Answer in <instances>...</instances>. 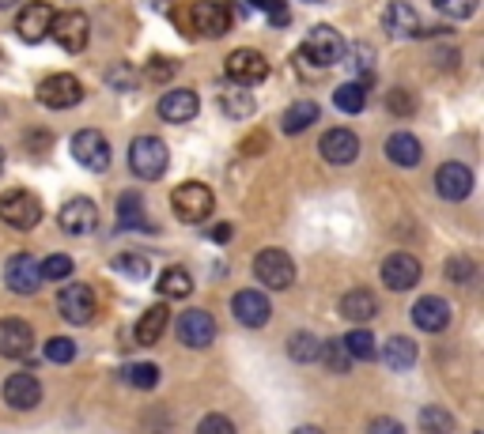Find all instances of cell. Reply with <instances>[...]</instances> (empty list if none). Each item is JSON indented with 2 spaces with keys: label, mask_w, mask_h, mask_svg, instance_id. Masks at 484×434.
Returning <instances> with one entry per match:
<instances>
[{
  "label": "cell",
  "mask_w": 484,
  "mask_h": 434,
  "mask_svg": "<svg viewBox=\"0 0 484 434\" xmlns=\"http://www.w3.org/2000/svg\"><path fill=\"white\" fill-rule=\"evenodd\" d=\"M178 27H186L190 35L201 38H220L232 31V8L220 5V0H197L186 8V15H178Z\"/></svg>",
  "instance_id": "obj_1"
},
{
  "label": "cell",
  "mask_w": 484,
  "mask_h": 434,
  "mask_svg": "<svg viewBox=\"0 0 484 434\" xmlns=\"http://www.w3.org/2000/svg\"><path fill=\"white\" fill-rule=\"evenodd\" d=\"M0 219L8 227H15V231H31V227H38V219H42V200L27 189H12V193L0 197Z\"/></svg>",
  "instance_id": "obj_2"
},
{
  "label": "cell",
  "mask_w": 484,
  "mask_h": 434,
  "mask_svg": "<svg viewBox=\"0 0 484 434\" xmlns=\"http://www.w3.org/2000/svg\"><path fill=\"white\" fill-rule=\"evenodd\" d=\"M253 272H258V279L269 291H288L295 284V261L284 249H262L253 257Z\"/></svg>",
  "instance_id": "obj_3"
},
{
  "label": "cell",
  "mask_w": 484,
  "mask_h": 434,
  "mask_svg": "<svg viewBox=\"0 0 484 434\" xmlns=\"http://www.w3.org/2000/svg\"><path fill=\"white\" fill-rule=\"evenodd\" d=\"M170 204H174V216L182 219V223H201V219H209V216H212L216 197H212L209 186L186 182V186H178V189H174Z\"/></svg>",
  "instance_id": "obj_4"
},
{
  "label": "cell",
  "mask_w": 484,
  "mask_h": 434,
  "mask_svg": "<svg viewBox=\"0 0 484 434\" xmlns=\"http://www.w3.org/2000/svg\"><path fill=\"white\" fill-rule=\"evenodd\" d=\"M167 159H170L167 156V144L160 136H137L133 147H129V167L140 177H148V182H156V177L167 174Z\"/></svg>",
  "instance_id": "obj_5"
},
{
  "label": "cell",
  "mask_w": 484,
  "mask_h": 434,
  "mask_svg": "<svg viewBox=\"0 0 484 434\" xmlns=\"http://www.w3.org/2000/svg\"><path fill=\"white\" fill-rule=\"evenodd\" d=\"M345 38H341V31H334V27H314L311 35H307V42H303V57H307L311 65H318V68H325V65H337L341 57H345Z\"/></svg>",
  "instance_id": "obj_6"
},
{
  "label": "cell",
  "mask_w": 484,
  "mask_h": 434,
  "mask_svg": "<svg viewBox=\"0 0 484 434\" xmlns=\"http://www.w3.org/2000/svg\"><path fill=\"white\" fill-rule=\"evenodd\" d=\"M38 98L46 102L49 110H68V106H76V102L84 98V84L76 80L72 72H54V76H46V80L38 84Z\"/></svg>",
  "instance_id": "obj_7"
},
{
  "label": "cell",
  "mask_w": 484,
  "mask_h": 434,
  "mask_svg": "<svg viewBox=\"0 0 484 434\" xmlns=\"http://www.w3.org/2000/svg\"><path fill=\"white\" fill-rule=\"evenodd\" d=\"M72 159L88 167L91 174H103L110 167V144L103 140V133H95V129H80L72 136Z\"/></svg>",
  "instance_id": "obj_8"
},
{
  "label": "cell",
  "mask_w": 484,
  "mask_h": 434,
  "mask_svg": "<svg viewBox=\"0 0 484 434\" xmlns=\"http://www.w3.org/2000/svg\"><path fill=\"white\" fill-rule=\"evenodd\" d=\"M35 351V328L23 318H5L0 321V355L5 359H27Z\"/></svg>",
  "instance_id": "obj_9"
},
{
  "label": "cell",
  "mask_w": 484,
  "mask_h": 434,
  "mask_svg": "<svg viewBox=\"0 0 484 434\" xmlns=\"http://www.w3.org/2000/svg\"><path fill=\"white\" fill-rule=\"evenodd\" d=\"M227 76L235 80V87H253L269 76V61L258 49H235V54L227 57Z\"/></svg>",
  "instance_id": "obj_10"
},
{
  "label": "cell",
  "mask_w": 484,
  "mask_h": 434,
  "mask_svg": "<svg viewBox=\"0 0 484 434\" xmlns=\"http://www.w3.org/2000/svg\"><path fill=\"white\" fill-rule=\"evenodd\" d=\"M57 306H61V318L65 321H72V325H91V318H95V291L88 284H68V288H61Z\"/></svg>",
  "instance_id": "obj_11"
},
{
  "label": "cell",
  "mask_w": 484,
  "mask_h": 434,
  "mask_svg": "<svg viewBox=\"0 0 484 434\" xmlns=\"http://www.w3.org/2000/svg\"><path fill=\"white\" fill-rule=\"evenodd\" d=\"M49 35L57 38V45L65 49V54H80V49L88 45L91 27H88L84 12H61V15H54V27H49Z\"/></svg>",
  "instance_id": "obj_12"
},
{
  "label": "cell",
  "mask_w": 484,
  "mask_h": 434,
  "mask_svg": "<svg viewBox=\"0 0 484 434\" xmlns=\"http://www.w3.org/2000/svg\"><path fill=\"white\" fill-rule=\"evenodd\" d=\"M54 8L46 5V0H31L27 8L19 12V19H15V35L23 38V42H42L46 35H49V27H54Z\"/></svg>",
  "instance_id": "obj_13"
},
{
  "label": "cell",
  "mask_w": 484,
  "mask_h": 434,
  "mask_svg": "<svg viewBox=\"0 0 484 434\" xmlns=\"http://www.w3.org/2000/svg\"><path fill=\"white\" fill-rule=\"evenodd\" d=\"M417 279H420V261L413 253H390V257L382 261V284L390 291H409V288H417Z\"/></svg>",
  "instance_id": "obj_14"
},
{
  "label": "cell",
  "mask_w": 484,
  "mask_h": 434,
  "mask_svg": "<svg viewBox=\"0 0 484 434\" xmlns=\"http://www.w3.org/2000/svg\"><path fill=\"white\" fill-rule=\"evenodd\" d=\"M178 340L186 348H209L216 340V321L209 310H186L178 318Z\"/></svg>",
  "instance_id": "obj_15"
},
{
  "label": "cell",
  "mask_w": 484,
  "mask_h": 434,
  "mask_svg": "<svg viewBox=\"0 0 484 434\" xmlns=\"http://www.w3.org/2000/svg\"><path fill=\"white\" fill-rule=\"evenodd\" d=\"M232 314H235L239 325H246V328H262V325L269 321V314H273V306H269L265 291H250V288H242V291L232 298Z\"/></svg>",
  "instance_id": "obj_16"
},
{
  "label": "cell",
  "mask_w": 484,
  "mask_h": 434,
  "mask_svg": "<svg viewBox=\"0 0 484 434\" xmlns=\"http://www.w3.org/2000/svg\"><path fill=\"white\" fill-rule=\"evenodd\" d=\"M5 400H8V408H15V412H31V408H38V400H42V381L35 374L5 378Z\"/></svg>",
  "instance_id": "obj_17"
},
{
  "label": "cell",
  "mask_w": 484,
  "mask_h": 434,
  "mask_svg": "<svg viewBox=\"0 0 484 434\" xmlns=\"http://www.w3.org/2000/svg\"><path fill=\"white\" fill-rule=\"evenodd\" d=\"M5 279H8V288H12L15 295H35L38 284H42L38 261L31 257V253H15V257L8 261V268H5Z\"/></svg>",
  "instance_id": "obj_18"
},
{
  "label": "cell",
  "mask_w": 484,
  "mask_h": 434,
  "mask_svg": "<svg viewBox=\"0 0 484 434\" xmlns=\"http://www.w3.org/2000/svg\"><path fill=\"white\" fill-rule=\"evenodd\" d=\"M436 189L443 200H466L473 193V174L466 163H443L436 174Z\"/></svg>",
  "instance_id": "obj_19"
},
{
  "label": "cell",
  "mask_w": 484,
  "mask_h": 434,
  "mask_svg": "<svg viewBox=\"0 0 484 434\" xmlns=\"http://www.w3.org/2000/svg\"><path fill=\"white\" fill-rule=\"evenodd\" d=\"M318 147H322V159L337 163V167H345V163H352L355 156H360V140H355L352 129H329Z\"/></svg>",
  "instance_id": "obj_20"
},
{
  "label": "cell",
  "mask_w": 484,
  "mask_h": 434,
  "mask_svg": "<svg viewBox=\"0 0 484 434\" xmlns=\"http://www.w3.org/2000/svg\"><path fill=\"white\" fill-rule=\"evenodd\" d=\"M57 219H61V227L68 235H88V231H95V223H98V208L88 197H72Z\"/></svg>",
  "instance_id": "obj_21"
},
{
  "label": "cell",
  "mask_w": 484,
  "mask_h": 434,
  "mask_svg": "<svg viewBox=\"0 0 484 434\" xmlns=\"http://www.w3.org/2000/svg\"><path fill=\"white\" fill-rule=\"evenodd\" d=\"M197 106H201L197 91L178 87V91H170V95L160 98V117L170 121V125H182V121H193L197 117Z\"/></svg>",
  "instance_id": "obj_22"
},
{
  "label": "cell",
  "mask_w": 484,
  "mask_h": 434,
  "mask_svg": "<svg viewBox=\"0 0 484 434\" xmlns=\"http://www.w3.org/2000/svg\"><path fill=\"white\" fill-rule=\"evenodd\" d=\"M413 321H417V328H424V333H443L450 325V306L436 295H427L413 306Z\"/></svg>",
  "instance_id": "obj_23"
},
{
  "label": "cell",
  "mask_w": 484,
  "mask_h": 434,
  "mask_svg": "<svg viewBox=\"0 0 484 434\" xmlns=\"http://www.w3.org/2000/svg\"><path fill=\"white\" fill-rule=\"evenodd\" d=\"M375 314H378V302H375V295H371L367 288L345 291V298H341V318H345V321L364 325V321H371Z\"/></svg>",
  "instance_id": "obj_24"
},
{
  "label": "cell",
  "mask_w": 484,
  "mask_h": 434,
  "mask_svg": "<svg viewBox=\"0 0 484 434\" xmlns=\"http://www.w3.org/2000/svg\"><path fill=\"white\" fill-rule=\"evenodd\" d=\"M118 223H121V231H156V227L148 223L144 216V200L137 193H121L118 197Z\"/></svg>",
  "instance_id": "obj_25"
},
{
  "label": "cell",
  "mask_w": 484,
  "mask_h": 434,
  "mask_svg": "<svg viewBox=\"0 0 484 434\" xmlns=\"http://www.w3.org/2000/svg\"><path fill=\"white\" fill-rule=\"evenodd\" d=\"M386 31L394 38H413V35H420V15H417V8L405 5V0L390 5L386 8Z\"/></svg>",
  "instance_id": "obj_26"
},
{
  "label": "cell",
  "mask_w": 484,
  "mask_h": 434,
  "mask_svg": "<svg viewBox=\"0 0 484 434\" xmlns=\"http://www.w3.org/2000/svg\"><path fill=\"white\" fill-rule=\"evenodd\" d=\"M167 321H170V310L163 302H156L151 310H144V318L137 321V344H144V348H151L160 337H163V328H167Z\"/></svg>",
  "instance_id": "obj_27"
},
{
  "label": "cell",
  "mask_w": 484,
  "mask_h": 434,
  "mask_svg": "<svg viewBox=\"0 0 484 434\" xmlns=\"http://www.w3.org/2000/svg\"><path fill=\"white\" fill-rule=\"evenodd\" d=\"M386 156L397 163V167H417L420 163V140L413 136V133H394L390 140H386Z\"/></svg>",
  "instance_id": "obj_28"
},
{
  "label": "cell",
  "mask_w": 484,
  "mask_h": 434,
  "mask_svg": "<svg viewBox=\"0 0 484 434\" xmlns=\"http://www.w3.org/2000/svg\"><path fill=\"white\" fill-rule=\"evenodd\" d=\"M382 359H386L390 370H409L417 363V340H409V337H390L386 340V351H382Z\"/></svg>",
  "instance_id": "obj_29"
},
{
  "label": "cell",
  "mask_w": 484,
  "mask_h": 434,
  "mask_svg": "<svg viewBox=\"0 0 484 434\" xmlns=\"http://www.w3.org/2000/svg\"><path fill=\"white\" fill-rule=\"evenodd\" d=\"M314 121H318V106H314V102H295V106L284 114V121H280V129H284L288 136H295L303 129H311Z\"/></svg>",
  "instance_id": "obj_30"
},
{
  "label": "cell",
  "mask_w": 484,
  "mask_h": 434,
  "mask_svg": "<svg viewBox=\"0 0 484 434\" xmlns=\"http://www.w3.org/2000/svg\"><path fill=\"white\" fill-rule=\"evenodd\" d=\"M220 106H223L227 117H250V114H253V98H250L242 87L232 84V87L220 91Z\"/></svg>",
  "instance_id": "obj_31"
},
{
  "label": "cell",
  "mask_w": 484,
  "mask_h": 434,
  "mask_svg": "<svg viewBox=\"0 0 484 434\" xmlns=\"http://www.w3.org/2000/svg\"><path fill=\"white\" fill-rule=\"evenodd\" d=\"M190 291H193V276L186 268H167L160 276V295H167V298H186Z\"/></svg>",
  "instance_id": "obj_32"
},
{
  "label": "cell",
  "mask_w": 484,
  "mask_h": 434,
  "mask_svg": "<svg viewBox=\"0 0 484 434\" xmlns=\"http://www.w3.org/2000/svg\"><path fill=\"white\" fill-rule=\"evenodd\" d=\"M334 102H337V110H345V114H364V106H367V87L364 84H345V87L334 91Z\"/></svg>",
  "instance_id": "obj_33"
},
{
  "label": "cell",
  "mask_w": 484,
  "mask_h": 434,
  "mask_svg": "<svg viewBox=\"0 0 484 434\" xmlns=\"http://www.w3.org/2000/svg\"><path fill=\"white\" fill-rule=\"evenodd\" d=\"M288 355L295 363H314V359H322V344L311 333H292L288 337Z\"/></svg>",
  "instance_id": "obj_34"
},
{
  "label": "cell",
  "mask_w": 484,
  "mask_h": 434,
  "mask_svg": "<svg viewBox=\"0 0 484 434\" xmlns=\"http://www.w3.org/2000/svg\"><path fill=\"white\" fill-rule=\"evenodd\" d=\"M420 430L424 434H454V416L447 412V408L431 404V408L420 412Z\"/></svg>",
  "instance_id": "obj_35"
},
{
  "label": "cell",
  "mask_w": 484,
  "mask_h": 434,
  "mask_svg": "<svg viewBox=\"0 0 484 434\" xmlns=\"http://www.w3.org/2000/svg\"><path fill=\"white\" fill-rule=\"evenodd\" d=\"M121 378L129 381L133 389H156L160 386V367L156 363H133V367H125Z\"/></svg>",
  "instance_id": "obj_36"
},
{
  "label": "cell",
  "mask_w": 484,
  "mask_h": 434,
  "mask_svg": "<svg viewBox=\"0 0 484 434\" xmlns=\"http://www.w3.org/2000/svg\"><path fill=\"white\" fill-rule=\"evenodd\" d=\"M341 344L348 351V359H375V337L367 333V328H352Z\"/></svg>",
  "instance_id": "obj_37"
},
{
  "label": "cell",
  "mask_w": 484,
  "mask_h": 434,
  "mask_svg": "<svg viewBox=\"0 0 484 434\" xmlns=\"http://www.w3.org/2000/svg\"><path fill=\"white\" fill-rule=\"evenodd\" d=\"M38 272H42V279H54V284H61V279L72 276V257H68V253H54V257H46L38 265Z\"/></svg>",
  "instance_id": "obj_38"
},
{
  "label": "cell",
  "mask_w": 484,
  "mask_h": 434,
  "mask_svg": "<svg viewBox=\"0 0 484 434\" xmlns=\"http://www.w3.org/2000/svg\"><path fill=\"white\" fill-rule=\"evenodd\" d=\"M174 76H178V61H170V57H151L144 65V80H151V84H170Z\"/></svg>",
  "instance_id": "obj_39"
},
{
  "label": "cell",
  "mask_w": 484,
  "mask_h": 434,
  "mask_svg": "<svg viewBox=\"0 0 484 434\" xmlns=\"http://www.w3.org/2000/svg\"><path fill=\"white\" fill-rule=\"evenodd\" d=\"M246 8L265 12L269 23H276V27H288V23H292V12H288L284 0H246Z\"/></svg>",
  "instance_id": "obj_40"
},
{
  "label": "cell",
  "mask_w": 484,
  "mask_h": 434,
  "mask_svg": "<svg viewBox=\"0 0 484 434\" xmlns=\"http://www.w3.org/2000/svg\"><path fill=\"white\" fill-rule=\"evenodd\" d=\"M114 268L121 276H129V279H148V272H151V265L140 257V253H121V257L114 261Z\"/></svg>",
  "instance_id": "obj_41"
},
{
  "label": "cell",
  "mask_w": 484,
  "mask_h": 434,
  "mask_svg": "<svg viewBox=\"0 0 484 434\" xmlns=\"http://www.w3.org/2000/svg\"><path fill=\"white\" fill-rule=\"evenodd\" d=\"M322 359L329 363V370H337V374H345L348 367H352V359H348V351H345V344L341 340H329V344H322Z\"/></svg>",
  "instance_id": "obj_42"
},
{
  "label": "cell",
  "mask_w": 484,
  "mask_h": 434,
  "mask_svg": "<svg viewBox=\"0 0 484 434\" xmlns=\"http://www.w3.org/2000/svg\"><path fill=\"white\" fill-rule=\"evenodd\" d=\"M46 359L49 363H72L76 359V344L68 337H54V340L46 344Z\"/></svg>",
  "instance_id": "obj_43"
},
{
  "label": "cell",
  "mask_w": 484,
  "mask_h": 434,
  "mask_svg": "<svg viewBox=\"0 0 484 434\" xmlns=\"http://www.w3.org/2000/svg\"><path fill=\"white\" fill-rule=\"evenodd\" d=\"M436 8L447 19H469L477 12V0H436Z\"/></svg>",
  "instance_id": "obj_44"
},
{
  "label": "cell",
  "mask_w": 484,
  "mask_h": 434,
  "mask_svg": "<svg viewBox=\"0 0 484 434\" xmlns=\"http://www.w3.org/2000/svg\"><path fill=\"white\" fill-rule=\"evenodd\" d=\"M197 434H235V423L227 416H205L197 423Z\"/></svg>",
  "instance_id": "obj_45"
},
{
  "label": "cell",
  "mask_w": 484,
  "mask_h": 434,
  "mask_svg": "<svg viewBox=\"0 0 484 434\" xmlns=\"http://www.w3.org/2000/svg\"><path fill=\"white\" fill-rule=\"evenodd\" d=\"M386 106H390V114L409 117V114H413V95H409V91H390V95H386Z\"/></svg>",
  "instance_id": "obj_46"
},
{
  "label": "cell",
  "mask_w": 484,
  "mask_h": 434,
  "mask_svg": "<svg viewBox=\"0 0 484 434\" xmlns=\"http://www.w3.org/2000/svg\"><path fill=\"white\" fill-rule=\"evenodd\" d=\"M447 276H450V279H458V284H462V279H469V276H473V261H469V257H450V265H447Z\"/></svg>",
  "instance_id": "obj_47"
},
{
  "label": "cell",
  "mask_w": 484,
  "mask_h": 434,
  "mask_svg": "<svg viewBox=\"0 0 484 434\" xmlns=\"http://www.w3.org/2000/svg\"><path fill=\"white\" fill-rule=\"evenodd\" d=\"M367 434H405V427L397 419H390V416H382V419H371Z\"/></svg>",
  "instance_id": "obj_48"
},
{
  "label": "cell",
  "mask_w": 484,
  "mask_h": 434,
  "mask_svg": "<svg viewBox=\"0 0 484 434\" xmlns=\"http://www.w3.org/2000/svg\"><path fill=\"white\" fill-rule=\"evenodd\" d=\"M110 76H114V80H110L114 87H133V84H137V80H133V68H129V65H121V68H114Z\"/></svg>",
  "instance_id": "obj_49"
},
{
  "label": "cell",
  "mask_w": 484,
  "mask_h": 434,
  "mask_svg": "<svg viewBox=\"0 0 484 434\" xmlns=\"http://www.w3.org/2000/svg\"><path fill=\"white\" fill-rule=\"evenodd\" d=\"M242 151H246V156H258V151H265V133H253Z\"/></svg>",
  "instance_id": "obj_50"
},
{
  "label": "cell",
  "mask_w": 484,
  "mask_h": 434,
  "mask_svg": "<svg viewBox=\"0 0 484 434\" xmlns=\"http://www.w3.org/2000/svg\"><path fill=\"white\" fill-rule=\"evenodd\" d=\"M209 238H216V242H232V223H216L212 231H209Z\"/></svg>",
  "instance_id": "obj_51"
},
{
  "label": "cell",
  "mask_w": 484,
  "mask_h": 434,
  "mask_svg": "<svg viewBox=\"0 0 484 434\" xmlns=\"http://www.w3.org/2000/svg\"><path fill=\"white\" fill-rule=\"evenodd\" d=\"M355 49H360V54H355V57H352L355 72H360V68H371V54H367V45H355Z\"/></svg>",
  "instance_id": "obj_52"
},
{
  "label": "cell",
  "mask_w": 484,
  "mask_h": 434,
  "mask_svg": "<svg viewBox=\"0 0 484 434\" xmlns=\"http://www.w3.org/2000/svg\"><path fill=\"white\" fill-rule=\"evenodd\" d=\"M292 434H325V430H322V427H295Z\"/></svg>",
  "instance_id": "obj_53"
},
{
  "label": "cell",
  "mask_w": 484,
  "mask_h": 434,
  "mask_svg": "<svg viewBox=\"0 0 484 434\" xmlns=\"http://www.w3.org/2000/svg\"><path fill=\"white\" fill-rule=\"evenodd\" d=\"M15 5V0H0V12H5V8H12Z\"/></svg>",
  "instance_id": "obj_54"
},
{
  "label": "cell",
  "mask_w": 484,
  "mask_h": 434,
  "mask_svg": "<svg viewBox=\"0 0 484 434\" xmlns=\"http://www.w3.org/2000/svg\"><path fill=\"white\" fill-rule=\"evenodd\" d=\"M0 167H5V151H0Z\"/></svg>",
  "instance_id": "obj_55"
},
{
  "label": "cell",
  "mask_w": 484,
  "mask_h": 434,
  "mask_svg": "<svg viewBox=\"0 0 484 434\" xmlns=\"http://www.w3.org/2000/svg\"><path fill=\"white\" fill-rule=\"evenodd\" d=\"M0 65H5V54H0Z\"/></svg>",
  "instance_id": "obj_56"
}]
</instances>
